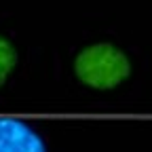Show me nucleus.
Segmentation results:
<instances>
[{"label":"nucleus","mask_w":152,"mask_h":152,"mask_svg":"<svg viewBox=\"0 0 152 152\" xmlns=\"http://www.w3.org/2000/svg\"><path fill=\"white\" fill-rule=\"evenodd\" d=\"M74 74L89 89L110 91L131 76V64L118 47L97 42L74 57Z\"/></svg>","instance_id":"obj_1"},{"label":"nucleus","mask_w":152,"mask_h":152,"mask_svg":"<svg viewBox=\"0 0 152 152\" xmlns=\"http://www.w3.org/2000/svg\"><path fill=\"white\" fill-rule=\"evenodd\" d=\"M0 152H47V146L28 123L0 116Z\"/></svg>","instance_id":"obj_2"},{"label":"nucleus","mask_w":152,"mask_h":152,"mask_svg":"<svg viewBox=\"0 0 152 152\" xmlns=\"http://www.w3.org/2000/svg\"><path fill=\"white\" fill-rule=\"evenodd\" d=\"M15 64H17V51L13 42L9 38L0 36V87L7 83L11 72L15 70Z\"/></svg>","instance_id":"obj_3"}]
</instances>
